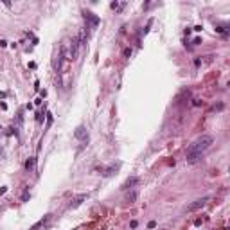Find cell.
<instances>
[{
  "label": "cell",
  "instance_id": "obj_1",
  "mask_svg": "<svg viewBox=\"0 0 230 230\" xmlns=\"http://www.w3.org/2000/svg\"><path fill=\"white\" fill-rule=\"evenodd\" d=\"M212 142H214V137H210V135H201V137H198V138L191 144V146H189L187 153H191V155H203V151L212 146Z\"/></svg>",
  "mask_w": 230,
  "mask_h": 230
},
{
  "label": "cell",
  "instance_id": "obj_2",
  "mask_svg": "<svg viewBox=\"0 0 230 230\" xmlns=\"http://www.w3.org/2000/svg\"><path fill=\"white\" fill-rule=\"evenodd\" d=\"M83 18H84V22L86 23H88L90 27H97L99 25V16H97V14H94L92 11H83Z\"/></svg>",
  "mask_w": 230,
  "mask_h": 230
},
{
  "label": "cell",
  "instance_id": "obj_3",
  "mask_svg": "<svg viewBox=\"0 0 230 230\" xmlns=\"http://www.w3.org/2000/svg\"><path fill=\"white\" fill-rule=\"evenodd\" d=\"M79 38L77 36H74L72 38V41H70V50H68V60H76L77 58V50H79Z\"/></svg>",
  "mask_w": 230,
  "mask_h": 230
},
{
  "label": "cell",
  "instance_id": "obj_4",
  "mask_svg": "<svg viewBox=\"0 0 230 230\" xmlns=\"http://www.w3.org/2000/svg\"><path fill=\"white\" fill-rule=\"evenodd\" d=\"M207 201H209V198L205 196V198H199V199H196L194 203H191L189 207H187V210L189 212H192V210H198V209H201V207H205L207 205Z\"/></svg>",
  "mask_w": 230,
  "mask_h": 230
},
{
  "label": "cell",
  "instance_id": "obj_5",
  "mask_svg": "<svg viewBox=\"0 0 230 230\" xmlns=\"http://www.w3.org/2000/svg\"><path fill=\"white\" fill-rule=\"evenodd\" d=\"M74 137H76L77 140H86V138H88V131H86L84 126H77L76 131H74Z\"/></svg>",
  "mask_w": 230,
  "mask_h": 230
},
{
  "label": "cell",
  "instance_id": "obj_6",
  "mask_svg": "<svg viewBox=\"0 0 230 230\" xmlns=\"http://www.w3.org/2000/svg\"><path fill=\"white\" fill-rule=\"evenodd\" d=\"M137 183H138V178H137V176H131V178H128V180L122 183V189H124V191H128V189H133V187H135Z\"/></svg>",
  "mask_w": 230,
  "mask_h": 230
},
{
  "label": "cell",
  "instance_id": "obj_7",
  "mask_svg": "<svg viewBox=\"0 0 230 230\" xmlns=\"http://www.w3.org/2000/svg\"><path fill=\"white\" fill-rule=\"evenodd\" d=\"M119 165H121V164H111V165H108V167H106V169L103 171V176H106V178H108V176L115 175V171L119 169Z\"/></svg>",
  "mask_w": 230,
  "mask_h": 230
},
{
  "label": "cell",
  "instance_id": "obj_8",
  "mask_svg": "<svg viewBox=\"0 0 230 230\" xmlns=\"http://www.w3.org/2000/svg\"><path fill=\"white\" fill-rule=\"evenodd\" d=\"M25 169L27 171H36V156H31V158H29V160L25 162Z\"/></svg>",
  "mask_w": 230,
  "mask_h": 230
},
{
  "label": "cell",
  "instance_id": "obj_9",
  "mask_svg": "<svg viewBox=\"0 0 230 230\" xmlns=\"http://www.w3.org/2000/svg\"><path fill=\"white\" fill-rule=\"evenodd\" d=\"M86 198H88V194H81V196H77V198L74 199V203H70V209H76V207H79V205L83 203V201H84Z\"/></svg>",
  "mask_w": 230,
  "mask_h": 230
},
{
  "label": "cell",
  "instance_id": "obj_10",
  "mask_svg": "<svg viewBox=\"0 0 230 230\" xmlns=\"http://www.w3.org/2000/svg\"><path fill=\"white\" fill-rule=\"evenodd\" d=\"M128 201H129V203H131V201H135L137 199V192H131V194H128V198H126Z\"/></svg>",
  "mask_w": 230,
  "mask_h": 230
},
{
  "label": "cell",
  "instance_id": "obj_11",
  "mask_svg": "<svg viewBox=\"0 0 230 230\" xmlns=\"http://www.w3.org/2000/svg\"><path fill=\"white\" fill-rule=\"evenodd\" d=\"M50 124H52V115H50V113H47V128H49Z\"/></svg>",
  "mask_w": 230,
  "mask_h": 230
},
{
  "label": "cell",
  "instance_id": "obj_12",
  "mask_svg": "<svg viewBox=\"0 0 230 230\" xmlns=\"http://www.w3.org/2000/svg\"><path fill=\"white\" fill-rule=\"evenodd\" d=\"M155 226H156V221H149L148 223V228H155Z\"/></svg>",
  "mask_w": 230,
  "mask_h": 230
},
{
  "label": "cell",
  "instance_id": "obj_13",
  "mask_svg": "<svg viewBox=\"0 0 230 230\" xmlns=\"http://www.w3.org/2000/svg\"><path fill=\"white\" fill-rule=\"evenodd\" d=\"M124 56H126V58L131 56V49H126V50H124Z\"/></svg>",
  "mask_w": 230,
  "mask_h": 230
},
{
  "label": "cell",
  "instance_id": "obj_14",
  "mask_svg": "<svg viewBox=\"0 0 230 230\" xmlns=\"http://www.w3.org/2000/svg\"><path fill=\"white\" fill-rule=\"evenodd\" d=\"M137 225H138L137 221H131V223H129V226H131V228H137Z\"/></svg>",
  "mask_w": 230,
  "mask_h": 230
},
{
  "label": "cell",
  "instance_id": "obj_15",
  "mask_svg": "<svg viewBox=\"0 0 230 230\" xmlns=\"http://www.w3.org/2000/svg\"><path fill=\"white\" fill-rule=\"evenodd\" d=\"M6 191H7V189H6V187H2V189H0V194H4Z\"/></svg>",
  "mask_w": 230,
  "mask_h": 230
}]
</instances>
